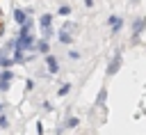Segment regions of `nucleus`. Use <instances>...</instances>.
I'll list each match as a JSON object with an SVG mask.
<instances>
[{
    "label": "nucleus",
    "instance_id": "nucleus-1",
    "mask_svg": "<svg viewBox=\"0 0 146 135\" xmlns=\"http://www.w3.org/2000/svg\"><path fill=\"white\" fill-rule=\"evenodd\" d=\"M50 21H52V16H50V14H43V16H41V27H43V37H50V34H52V30H50Z\"/></svg>",
    "mask_w": 146,
    "mask_h": 135
},
{
    "label": "nucleus",
    "instance_id": "nucleus-2",
    "mask_svg": "<svg viewBox=\"0 0 146 135\" xmlns=\"http://www.w3.org/2000/svg\"><path fill=\"white\" fill-rule=\"evenodd\" d=\"M46 62H48V71H50V73H57V71H59V62H57L52 55H48Z\"/></svg>",
    "mask_w": 146,
    "mask_h": 135
},
{
    "label": "nucleus",
    "instance_id": "nucleus-3",
    "mask_svg": "<svg viewBox=\"0 0 146 135\" xmlns=\"http://www.w3.org/2000/svg\"><path fill=\"white\" fill-rule=\"evenodd\" d=\"M119 64H121V53H116V55H114V59L110 62V69H107V71H110V73H116Z\"/></svg>",
    "mask_w": 146,
    "mask_h": 135
},
{
    "label": "nucleus",
    "instance_id": "nucleus-4",
    "mask_svg": "<svg viewBox=\"0 0 146 135\" xmlns=\"http://www.w3.org/2000/svg\"><path fill=\"white\" fill-rule=\"evenodd\" d=\"M14 21H16L18 25L27 23V21H25V11H23V9H16V11H14Z\"/></svg>",
    "mask_w": 146,
    "mask_h": 135
},
{
    "label": "nucleus",
    "instance_id": "nucleus-5",
    "mask_svg": "<svg viewBox=\"0 0 146 135\" xmlns=\"http://www.w3.org/2000/svg\"><path fill=\"white\" fill-rule=\"evenodd\" d=\"M110 23H112V34H116V32L121 30V18H116V16H112V18H110Z\"/></svg>",
    "mask_w": 146,
    "mask_h": 135
},
{
    "label": "nucleus",
    "instance_id": "nucleus-6",
    "mask_svg": "<svg viewBox=\"0 0 146 135\" xmlns=\"http://www.w3.org/2000/svg\"><path fill=\"white\" fill-rule=\"evenodd\" d=\"M144 25H146V21H144V18H137V21H135V37L144 30Z\"/></svg>",
    "mask_w": 146,
    "mask_h": 135
},
{
    "label": "nucleus",
    "instance_id": "nucleus-7",
    "mask_svg": "<svg viewBox=\"0 0 146 135\" xmlns=\"http://www.w3.org/2000/svg\"><path fill=\"white\" fill-rule=\"evenodd\" d=\"M59 41H62V43H71V34H68L66 30H62V34H59Z\"/></svg>",
    "mask_w": 146,
    "mask_h": 135
},
{
    "label": "nucleus",
    "instance_id": "nucleus-8",
    "mask_svg": "<svg viewBox=\"0 0 146 135\" xmlns=\"http://www.w3.org/2000/svg\"><path fill=\"white\" fill-rule=\"evenodd\" d=\"M57 14H59V16H68V14H71V7H68V5H64V7H59V11H57Z\"/></svg>",
    "mask_w": 146,
    "mask_h": 135
},
{
    "label": "nucleus",
    "instance_id": "nucleus-9",
    "mask_svg": "<svg viewBox=\"0 0 146 135\" xmlns=\"http://www.w3.org/2000/svg\"><path fill=\"white\" fill-rule=\"evenodd\" d=\"M36 48H39V53H48V43H46V41H39Z\"/></svg>",
    "mask_w": 146,
    "mask_h": 135
},
{
    "label": "nucleus",
    "instance_id": "nucleus-10",
    "mask_svg": "<svg viewBox=\"0 0 146 135\" xmlns=\"http://www.w3.org/2000/svg\"><path fill=\"white\" fill-rule=\"evenodd\" d=\"M0 89L7 92V89H9V80H0Z\"/></svg>",
    "mask_w": 146,
    "mask_h": 135
},
{
    "label": "nucleus",
    "instance_id": "nucleus-11",
    "mask_svg": "<svg viewBox=\"0 0 146 135\" xmlns=\"http://www.w3.org/2000/svg\"><path fill=\"white\" fill-rule=\"evenodd\" d=\"M68 87H71V85H62V89H59V94H62V96H64V94H68Z\"/></svg>",
    "mask_w": 146,
    "mask_h": 135
},
{
    "label": "nucleus",
    "instance_id": "nucleus-12",
    "mask_svg": "<svg viewBox=\"0 0 146 135\" xmlns=\"http://www.w3.org/2000/svg\"><path fill=\"white\" fill-rule=\"evenodd\" d=\"M68 57H73V59H78V57H80V53H75V50H68Z\"/></svg>",
    "mask_w": 146,
    "mask_h": 135
},
{
    "label": "nucleus",
    "instance_id": "nucleus-13",
    "mask_svg": "<svg viewBox=\"0 0 146 135\" xmlns=\"http://www.w3.org/2000/svg\"><path fill=\"white\" fill-rule=\"evenodd\" d=\"M0 126H7V117L5 114H0Z\"/></svg>",
    "mask_w": 146,
    "mask_h": 135
},
{
    "label": "nucleus",
    "instance_id": "nucleus-14",
    "mask_svg": "<svg viewBox=\"0 0 146 135\" xmlns=\"http://www.w3.org/2000/svg\"><path fill=\"white\" fill-rule=\"evenodd\" d=\"M84 5H87V7H91V5H94V0H84Z\"/></svg>",
    "mask_w": 146,
    "mask_h": 135
},
{
    "label": "nucleus",
    "instance_id": "nucleus-15",
    "mask_svg": "<svg viewBox=\"0 0 146 135\" xmlns=\"http://www.w3.org/2000/svg\"><path fill=\"white\" fill-rule=\"evenodd\" d=\"M2 110H5V103H0V114H2Z\"/></svg>",
    "mask_w": 146,
    "mask_h": 135
},
{
    "label": "nucleus",
    "instance_id": "nucleus-16",
    "mask_svg": "<svg viewBox=\"0 0 146 135\" xmlns=\"http://www.w3.org/2000/svg\"><path fill=\"white\" fill-rule=\"evenodd\" d=\"M135 2H137V0H135Z\"/></svg>",
    "mask_w": 146,
    "mask_h": 135
}]
</instances>
